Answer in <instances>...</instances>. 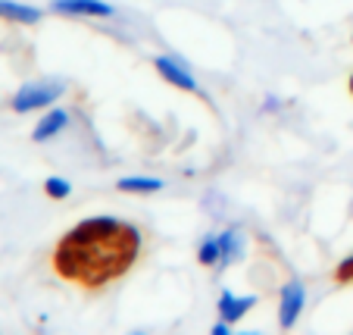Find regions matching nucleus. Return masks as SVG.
I'll list each match as a JSON object with an SVG mask.
<instances>
[{
  "instance_id": "obj_1",
  "label": "nucleus",
  "mask_w": 353,
  "mask_h": 335,
  "mask_svg": "<svg viewBox=\"0 0 353 335\" xmlns=\"http://www.w3.org/2000/svg\"><path fill=\"white\" fill-rule=\"evenodd\" d=\"M63 94H66L63 82H28V85H22L19 91L13 94L10 107H13L16 113H32V110L54 107Z\"/></svg>"
},
{
  "instance_id": "obj_2",
  "label": "nucleus",
  "mask_w": 353,
  "mask_h": 335,
  "mask_svg": "<svg viewBox=\"0 0 353 335\" xmlns=\"http://www.w3.org/2000/svg\"><path fill=\"white\" fill-rule=\"evenodd\" d=\"M307 307V285L300 279H291L281 285V295H279V326L281 329H294Z\"/></svg>"
},
{
  "instance_id": "obj_3",
  "label": "nucleus",
  "mask_w": 353,
  "mask_h": 335,
  "mask_svg": "<svg viewBox=\"0 0 353 335\" xmlns=\"http://www.w3.org/2000/svg\"><path fill=\"white\" fill-rule=\"evenodd\" d=\"M154 69L160 73V79H166L169 85L181 88V91H191V94L200 91V85L194 82L191 69L185 66V60H181V57H154Z\"/></svg>"
},
{
  "instance_id": "obj_4",
  "label": "nucleus",
  "mask_w": 353,
  "mask_h": 335,
  "mask_svg": "<svg viewBox=\"0 0 353 335\" xmlns=\"http://www.w3.org/2000/svg\"><path fill=\"white\" fill-rule=\"evenodd\" d=\"M50 10L60 16H91V19H110L116 16V7L107 0H54Z\"/></svg>"
},
{
  "instance_id": "obj_5",
  "label": "nucleus",
  "mask_w": 353,
  "mask_h": 335,
  "mask_svg": "<svg viewBox=\"0 0 353 335\" xmlns=\"http://www.w3.org/2000/svg\"><path fill=\"white\" fill-rule=\"evenodd\" d=\"M66 126H69V110H63V107H50V110H47V113L38 119V126L32 128V141L44 144V141L57 138V135H60Z\"/></svg>"
},
{
  "instance_id": "obj_6",
  "label": "nucleus",
  "mask_w": 353,
  "mask_h": 335,
  "mask_svg": "<svg viewBox=\"0 0 353 335\" xmlns=\"http://www.w3.org/2000/svg\"><path fill=\"white\" fill-rule=\"evenodd\" d=\"M216 238H219V267L216 269H225L232 267V263H238L241 257H244V235H241V229H225V232H216Z\"/></svg>"
},
{
  "instance_id": "obj_7",
  "label": "nucleus",
  "mask_w": 353,
  "mask_h": 335,
  "mask_svg": "<svg viewBox=\"0 0 353 335\" xmlns=\"http://www.w3.org/2000/svg\"><path fill=\"white\" fill-rule=\"evenodd\" d=\"M254 304H256V295H232V291H222V295H219V304H216V310H219V316H222V320H228V323H232V326H234V323H238L241 320V316H244L247 314V310H250V307H254Z\"/></svg>"
},
{
  "instance_id": "obj_8",
  "label": "nucleus",
  "mask_w": 353,
  "mask_h": 335,
  "mask_svg": "<svg viewBox=\"0 0 353 335\" xmlns=\"http://www.w3.org/2000/svg\"><path fill=\"white\" fill-rule=\"evenodd\" d=\"M0 19L19 22V26H38L44 19V10L32 7V3H19V0H0Z\"/></svg>"
},
{
  "instance_id": "obj_9",
  "label": "nucleus",
  "mask_w": 353,
  "mask_h": 335,
  "mask_svg": "<svg viewBox=\"0 0 353 335\" xmlns=\"http://www.w3.org/2000/svg\"><path fill=\"white\" fill-rule=\"evenodd\" d=\"M116 188L125 195H157V191H163V179H157V175H122Z\"/></svg>"
},
{
  "instance_id": "obj_10",
  "label": "nucleus",
  "mask_w": 353,
  "mask_h": 335,
  "mask_svg": "<svg viewBox=\"0 0 353 335\" xmlns=\"http://www.w3.org/2000/svg\"><path fill=\"white\" fill-rule=\"evenodd\" d=\"M197 260L203 263V267H219V238H216V232L203 235L197 245Z\"/></svg>"
},
{
  "instance_id": "obj_11",
  "label": "nucleus",
  "mask_w": 353,
  "mask_h": 335,
  "mask_svg": "<svg viewBox=\"0 0 353 335\" xmlns=\"http://www.w3.org/2000/svg\"><path fill=\"white\" fill-rule=\"evenodd\" d=\"M44 191H47V198H54V201H66V198L72 195V182L63 179V175H50V179L44 182Z\"/></svg>"
},
{
  "instance_id": "obj_12",
  "label": "nucleus",
  "mask_w": 353,
  "mask_h": 335,
  "mask_svg": "<svg viewBox=\"0 0 353 335\" xmlns=\"http://www.w3.org/2000/svg\"><path fill=\"white\" fill-rule=\"evenodd\" d=\"M213 335H232V323H228V320L216 323V326H213Z\"/></svg>"
},
{
  "instance_id": "obj_13",
  "label": "nucleus",
  "mask_w": 353,
  "mask_h": 335,
  "mask_svg": "<svg viewBox=\"0 0 353 335\" xmlns=\"http://www.w3.org/2000/svg\"><path fill=\"white\" fill-rule=\"evenodd\" d=\"M279 110V97H266V101H263V110Z\"/></svg>"
}]
</instances>
